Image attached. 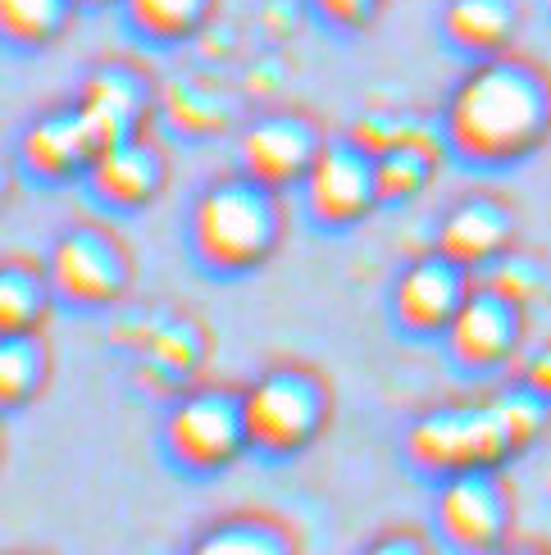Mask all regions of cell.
Returning <instances> with one entry per match:
<instances>
[{
  "label": "cell",
  "mask_w": 551,
  "mask_h": 555,
  "mask_svg": "<svg viewBox=\"0 0 551 555\" xmlns=\"http://www.w3.org/2000/svg\"><path fill=\"white\" fill-rule=\"evenodd\" d=\"M515 233L520 219L511 201H501L497 192H470L443 215L433 250H443L447 260H456L470 273H484L515 250Z\"/></svg>",
  "instance_id": "obj_12"
},
{
  "label": "cell",
  "mask_w": 551,
  "mask_h": 555,
  "mask_svg": "<svg viewBox=\"0 0 551 555\" xmlns=\"http://www.w3.org/2000/svg\"><path fill=\"white\" fill-rule=\"evenodd\" d=\"M155 447L169 474L188 482H210L228 474L242 455H251L242 387H219V383L182 387L159 414Z\"/></svg>",
  "instance_id": "obj_4"
},
{
  "label": "cell",
  "mask_w": 551,
  "mask_h": 555,
  "mask_svg": "<svg viewBox=\"0 0 551 555\" xmlns=\"http://www.w3.org/2000/svg\"><path fill=\"white\" fill-rule=\"evenodd\" d=\"M524 383L538 387L542 397H551V351H542V356H538L529 369H524Z\"/></svg>",
  "instance_id": "obj_26"
},
{
  "label": "cell",
  "mask_w": 551,
  "mask_h": 555,
  "mask_svg": "<svg viewBox=\"0 0 551 555\" xmlns=\"http://www.w3.org/2000/svg\"><path fill=\"white\" fill-rule=\"evenodd\" d=\"M46 378H51V351H46L41 333H23V337H0V405L5 414L28 410Z\"/></svg>",
  "instance_id": "obj_19"
},
{
  "label": "cell",
  "mask_w": 551,
  "mask_h": 555,
  "mask_svg": "<svg viewBox=\"0 0 551 555\" xmlns=\"http://www.w3.org/2000/svg\"><path fill=\"white\" fill-rule=\"evenodd\" d=\"M169 182V159L151 137H128V142L110 146L97 155V165L87 169V192L97 205L114 215H137L165 192Z\"/></svg>",
  "instance_id": "obj_15"
},
{
  "label": "cell",
  "mask_w": 551,
  "mask_h": 555,
  "mask_svg": "<svg viewBox=\"0 0 551 555\" xmlns=\"http://www.w3.org/2000/svg\"><path fill=\"white\" fill-rule=\"evenodd\" d=\"M310 5L324 14L333 28H347V33H356V28H364L374 14H379V5L383 0H310Z\"/></svg>",
  "instance_id": "obj_25"
},
{
  "label": "cell",
  "mask_w": 551,
  "mask_h": 555,
  "mask_svg": "<svg viewBox=\"0 0 551 555\" xmlns=\"http://www.w3.org/2000/svg\"><path fill=\"white\" fill-rule=\"evenodd\" d=\"M356 555H443V546H438V538H433V528L387 524L374 538H364Z\"/></svg>",
  "instance_id": "obj_24"
},
{
  "label": "cell",
  "mask_w": 551,
  "mask_h": 555,
  "mask_svg": "<svg viewBox=\"0 0 551 555\" xmlns=\"http://www.w3.org/2000/svg\"><path fill=\"white\" fill-rule=\"evenodd\" d=\"M524 341V300L501 292L497 283H474L461 314L451 319L443 337L447 360L470 378L501 374Z\"/></svg>",
  "instance_id": "obj_9"
},
{
  "label": "cell",
  "mask_w": 551,
  "mask_h": 555,
  "mask_svg": "<svg viewBox=\"0 0 551 555\" xmlns=\"http://www.w3.org/2000/svg\"><path fill=\"white\" fill-rule=\"evenodd\" d=\"M283 242V196L251 173H219L188 210V256L215 278H242L273 260Z\"/></svg>",
  "instance_id": "obj_2"
},
{
  "label": "cell",
  "mask_w": 551,
  "mask_h": 555,
  "mask_svg": "<svg viewBox=\"0 0 551 555\" xmlns=\"http://www.w3.org/2000/svg\"><path fill=\"white\" fill-rule=\"evenodd\" d=\"M428 528L443 555H497L515 542V492L507 469L456 474L433 488Z\"/></svg>",
  "instance_id": "obj_6"
},
{
  "label": "cell",
  "mask_w": 551,
  "mask_h": 555,
  "mask_svg": "<svg viewBox=\"0 0 551 555\" xmlns=\"http://www.w3.org/2000/svg\"><path fill=\"white\" fill-rule=\"evenodd\" d=\"M438 169V146H424L420 137L401 132L393 146H383L374 155V173H379V201L383 205H401L415 201Z\"/></svg>",
  "instance_id": "obj_20"
},
{
  "label": "cell",
  "mask_w": 551,
  "mask_h": 555,
  "mask_svg": "<svg viewBox=\"0 0 551 555\" xmlns=\"http://www.w3.org/2000/svg\"><path fill=\"white\" fill-rule=\"evenodd\" d=\"M492 405L501 414V428H507V442H511V455H529L538 442H542V433L551 424V397H542L538 387L529 383H507L501 391H492Z\"/></svg>",
  "instance_id": "obj_21"
},
{
  "label": "cell",
  "mask_w": 551,
  "mask_h": 555,
  "mask_svg": "<svg viewBox=\"0 0 551 555\" xmlns=\"http://www.w3.org/2000/svg\"><path fill=\"white\" fill-rule=\"evenodd\" d=\"M401 465L410 478L438 488V482L456 474L507 469L515 465V455L492 397H484V401H447L420 410L401 433Z\"/></svg>",
  "instance_id": "obj_5"
},
{
  "label": "cell",
  "mask_w": 551,
  "mask_h": 555,
  "mask_svg": "<svg viewBox=\"0 0 551 555\" xmlns=\"http://www.w3.org/2000/svg\"><path fill=\"white\" fill-rule=\"evenodd\" d=\"M497 555H551V542H538V538H515L507 551Z\"/></svg>",
  "instance_id": "obj_27"
},
{
  "label": "cell",
  "mask_w": 551,
  "mask_h": 555,
  "mask_svg": "<svg viewBox=\"0 0 551 555\" xmlns=\"http://www.w3.org/2000/svg\"><path fill=\"white\" fill-rule=\"evenodd\" d=\"M515 28H520L515 0H447V10H443L447 41L470 60L507 55Z\"/></svg>",
  "instance_id": "obj_17"
},
{
  "label": "cell",
  "mask_w": 551,
  "mask_h": 555,
  "mask_svg": "<svg viewBox=\"0 0 551 555\" xmlns=\"http://www.w3.org/2000/svg\"><path fill=\"white\" fill-rule=\"evenodd\" d=\"M329 137L315 128L310 114L302 109H269L256 124H246L242 142H238V169L265 182L269 192H302L306 173L315 169L319 151Z\"/></svg>",
  "instance_id": "obj_10"
},
{
  "label": "cell",
  "mask_w": 551,
  "mask_h": 555,
  "mask_svg": "<svg viewBox=\"0 0 551 555\" xmlns=\"http://www.w3.org/2000/svg\"><path fill=\"white\" fill-rule=\"evenodd\" d=\"M124 14L151 41H188L210 18V0H124Z\"/></svg>",
  "instance_id": "obj_22"
},
{
  "label": "cell",
  "mask_w": 551,
  "mask_h": 555,
  "mask_svg": "<svg viewBox=\"0 0 551 555\" xmlns=\"http://www.w3.org/2000/svg\"><path fill=\"white\" fill-rule=\"evenodd\" d=\"M97 137H91L78 105H55L18 132V165L28 178L46 188L87 182V169L97 165Z\"/></svg>",
  "instance_id": "obj_13"
},
{
  "label": "cell",
  "mask_w": 551,
  "mask_h": 555,
  "mask_svg": "<svg viewBox=\"0 0 551 555\" xmlns=\"http://www.w3.org/2000/svg\"><path fill=\"white\" fill-rule=\"evenodd\" d=\"M296 196H302V210L319 233H347V228H360L383 205L374 151H364L356 137H329Z\"/></svg>",
  "instance_id": "obj_8"
},
{
  "label": "cell",
  "mask_w": 551,
  "mask_h": 555,
  "mask_svg": "<svg viewBox=\"0 0 551 555\" xmlns=\"http://www.w3.org/2000/svg\"><path fill=\"white\" fill-rule=\"evenodd\" d=\"M474 292V273L447 260L443 250L415 256L393 283V323L415 341H443L451 319Z\"/></svg>",
  "instance_id": "obj_11"
},
{
  "label": "cell",
  "mask_w": 551,
  "mask_h": 555,
  "mask_svg": "<svg viewBox=\"0 0 551 555\" xmlns=\"http://www.w3.org/2000/svg\"><path fill=\"white\" fill-rule=\"evenodd\" d=\"M551 142V78L534 60H474L443 105V146L470 169L524 165Z\"/></svg>",
  "instance_id": "obj_1"
},
{
  "label": "cell",
  "mask_w": 551,
  "mask_h": 555,
  "mask_svg": "<svg viewBox=\"0 0 551 555\" xmlns=\"http://www.w3.org/2000/svg\"><path fill=\"white\" fill-rule=\"evenodd\" d=\"M78 10H97V5H110V0H74Z\"/></svg>",
  "instance_id": "obj_28"
},
{
  "label": "cell",
  "mask_w": 551,
  "mask_h": 555,
  "mask_svg": "<svg viewBox=\"0 0 551 555\" xmlns=\"http://www.w3.org/2000/svg\"><path fill=\"white\" fill-rule=\"evenodd\" d=\"M55 300L68 310H110L132 287V256L128 246L101 223H74L46 250Z\"/></svg>",
  "instance_id": "obj_7"
},
{
  "label": "cell",
  "mask_w": 551,
  "mask_h": 555,
  "mask_svg": "<svg viewBox=\"0 0 551 555\" xmlns=\"http://www.w3.org/2000/svg\"><path fill=\"white\" fill-rule=\"evenodd\" d=\"M68 10H74V0H0V28L14 46L37 51L64 33Z\"/></svg>",
  "instance_id": "obj_23"
},
{
  "label": "cell",
  "mask_w": 551,
  "mask_h": 555,
  "mask_svg": "<svg viewBox=\"0 0 551 555\" xmlns=\"http://www.w3.org/2000/svg\"><path fill=\"white\" fill-rule=\"evenodd\" d=\"M10 555H51V551H10Z\"/></svg>",
  "instance_id": "obj_29"
},
{
  "label": "cell",
  "mask_w": 551,
  "mask_h": 555,
  "mask_svg": "<svg viewBox=\"0 0 551 555\" xmlns=\"http://www.w3.org/2000/svg\"><path fill=\"white\" fill-rule=\"evenodd\" d=\"M178 555H306L302 528L287 515L265 511V505H242L205 519L196 533L182 542Z\"/></svg>",
  "instance_id": "obj_16"
},
{
  "label": "cell",
  "mask_w": 551,
  "mask_h": 555,
  "mask_svg": "<svg viewBox=\"0 0 551 555\" xmlns=\"http://www.w3.org/2000/svg\"><path fill=\"white\" fill-rule=\"evenodd\" d=\"M82 119L97 137V151H110L128 142V137H142L151 124V82L137 74L132 64H97L78 87Z\"/></svg>",
  "instance_id": "obj_14"
},
{
  "label": "cell",
  "mask_w": 551,
  "mask_h": 555,
  "mask_svg": "<svg viewBox=\"0 0 551 555\" xmlns=\"http://www.w3.org/2000/svg\"><path fill=\"white\" fill-rule=\"evenodd\" d=\"M51 306H55V287L46 264L10 256L5 269H0V337L41 333Z\"/></svg>",
  "instance_id": "obj_18"
},
{
  "label": "cell",
  "mask_w": 551,
  "mask_h": 555,
  "mask_svg": "<svg viewBox=\"0 0 551 555\" xmlns=\"http://www.w3.org/2000/svg\"><path fill=\"white\" fill-rule=\"evenodd\" d=\"M246 437L260 465H296L319 447L333 424V387L310 364H269L251 383H242Z\"/></svg>",
  "instance_id": "obj_3"
}]
</instances>
